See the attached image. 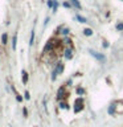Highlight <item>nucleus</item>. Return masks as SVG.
Returning a JSON list of instances; mask_svg holds the SVG:
<instances>
[{
	"label": "nucleus",
	"instance_id": "7ed1b4c3",
	"mask_svg": "<svg viewBox=\"0 0 123 127\" xmlns=\"http://www.w3.org/2000/svg\"><path fill=\"white\" fill-rule=\"evenodd\" d=\"M90 54H91L93 57H95L98 61H101V62H105L106 61V57L103 56L102 53H98V52H95V50H90Z\"/></svg>",
	"mask_w": 123,
	"mask_h": 127
},
{
	"label": "nucleus",
	"instance_id": "6e6552de",
	"mask_svg": "<svg viewBox=\"0 0 123 127\" xmlns=\"http://www.w3.org/2000/svg\"><path fill=\"white\" fill-rule=\"evenodd\" d=\"M21 74H22V83H27L28 82V73H27V71H25V70H22L21 71Z\"/></svg>",
	"mask_w": 123,
	"mask_h": 127
},
{
	"label": "nucleus",
	"instance_id": "0eeeda50",
	"mask_svg": "<svg viewBox=\"0 0 123 127\" xmlns=\"http://www.w3.org/2000/svg\"><path fill=\"white\" fill-rule=\"evenodd\" d=\"M70 4H72L74 8L81 9V4H79V1H78V0H70Z\"/></svg>",
	"mask_w": 123,
	"mask_h": 127
},
{
	"label": "nucleus",
	"instance_id": "4be33fe9",
	"mask_svg": "<svg viewBox=\"0 0 123 127\" xmlns=\"http://www.w3.org/2000/svg\"><path fill=\"white\" fill-rule=\"evenodd\" d=\"M61 107H62V109H67V105L65 102H61Z\"/></svg>",
	"mask_w": 123,
	"mask_h": 127
},
{
	"label": "nucleus",
	"instance_id": "412c9836",
	"mask_svg": "<svg viewBox=\"0 0 123 127\" xmlns=\"http://www.w3.org/2000/svg\"><path fill=\"white\" fill-rule=\"evenodd\" d=\"M24 98H25V99H29V98H31V95H29V93H28V92H25V94H24Z\"/></svg>",
	"mask_w": 123,
	"mask_h": 127
},
{
	"label": "nucleus",
	"instance_id": "f3484780",
	"mask_svg": "<svg viewBox=\"0 0 123 127\" xmlns=\"http://www.w3.org/2000/svg\"><path fill=\"white\" fill-rule=\"evenodd\" d=\"M116 31H123V23H118L116 24Z\"/></svg>",
	"mask_w": 123,
	"mask_h": 127
},
{
	"label": "nucleus",
	"instance_id": "9d476101",
	"mask_svg": "<svg viewBox=\"0 0 123 127\" xmlns=\"http://www.w3.org/2000/svg\"><path fill=\"white\" fill-rule=\"evenodd\" d=\"M16 41H17V35H15L12 38V49L13 50H16Z\"/></svg>",
	"mask_w": 123,
	"mask_h": 127
},
{
	"label": "nucleus",
	"instance_id": "20e7f679",
	"mask_svg": "<svg viewBox=\"0 0 123 127\" xmlns=\"http://www.w3.org/2000/svg\"><path fill=\"white\" fill-rule=\"evenodd\" d=\"M83 105V102H82V99L78 98V99H76V102H74V113H79V110H82V106Z\"/></svg>",
	"mask_w": 123,
	"mask_h": 127
},
{
	"label": "nucleus",
	"instance_id": "423d86ee",
	"mask_svg": "<svg viewBox=\"0 0 123 127\" xmlns=\"http://www.w3.org/2000/svg\"><path fill=\"white\" fill-rule=\"evenodd\" d=\"M66 97V93H65V87H60V90H58V93H57V98L60 99V101H62L64 98Z\"/></svg>",
	"mask_w": 123,
	"mask_h": 127
},
{
	"label": "nucleus",
	"instance_id": "6ab92c4d",
	"mask_svg": "<svg viewBox=\"0 0 123 127\" xmlns=\"http://www.w3.org/2000/svg\"><path fill=\"white\" fill-rule=\"evenodd\" d=\"M57 7H58V3L56 1V0H54V5H53V8H52V9H53V12L57 11Z\"/></svg>",
	"mask_w": 123,
	"mask_h": 127
},
{
	"label": "nucleus",
	"instance_id": "aec40b11",
	"mask_svg": "<svg viewBox=\"0 0 123 127\" xmlns=\"http://www.w3.org/2000/svg\"><path fill=\"white\" fill-rule=\"evenodd\" d=\"M70 5H72V4H70V3H67V1L64 3V7H65V8H70Z\"/></svg>",
	"mask_w": 123,
	"mask_h": 127
},
{
	"label": "nucleus",
	"instance_id": "f8f14e48",
	"mask_svg": "<svg viewBox=\"0 0 123 127\" xmlns=\"http://www.w3.org/2000/svg\"><path fill=\"white\" fill-rule=\"evenodd\" d=\"M33 41H34V31L31 32V38H29V45H33Z\"/></svg>",
	"mask_w": 123,
	"mask_h": 127
},
{
	"label": "nucleus",
	"instance_id": "5701e85b",
	"mask_svg": "<svg viewBox=\"0 0 123 127\" xmlns=\"http://www.w3.org/2000/svg\"><path fill=\"white\" fill-rule=\"evenodd\" d=\"M77 93H78V94H83V89H81V87H78V89H77Z\"/></svg>",
	"mask_w": 123,
	"mask_h": 127
},
{
	"label": "nucleus",
	"instance_id": "dca6fc26",
	"mask_svg": "<svg viewBox=\"0 0 123 127\" xmlns=\"http://www.w3.org/2000/svg\"><path fill=\"white\" fill-rule=\"evenodd\" d=\"M61 31H62V32H61V33H62V35H65V36H67V35H69V28H62V29H61Z\"/></svg>",
	"mask_w": 123,
	"mask_h": 127
},
{
	"label": "nucleus",
	"instance_id": "b1692460",
	"mask_svg": "<svg viewBox=\"0 0 123 127\" xmlns=\"http://www.w3.org/2000/svg\"><path fill=\"white\" fill-rule=\"evenodd\" d=\"M16 99H17V101H19V102H21V101H22V98H21V97H20V95H19V94H17V95H16Z\"/></svg>",
	"mask_w": 123,
	"mask_h": 127
},
{
	"label": "nucleus",
	"instance_id": "f03ea898",
	"mask_svg": "<svg viewBox=\"0 0 123 127\" xmlns=\"http://www.w3.org/2000/svg\"><path fill=\"white\" fill-rule=\"evenodd\" d=\"M64 71V64L58 62V65L56 66V69L53 70V73H52V80H56V77L58 76V74H61Z\"/></svg>",
	"mask_w": 123,
	"mask_h": 127
},
{
	"label": "nucleus",
	"instance_id": "f257e3e1",
	"mask_svg": "<svg viewBox=\"0 0 123 127\" xmlns=\"http://www.w3.org/2000/svg\"><path fill=\"white\" fill-rule=\"evenodd\" d=\"M61 45V41L58 40V38H56V37H53V38H50L49 41L45 44V46H44V53H52L54 49H56L57 46H60Z\"/></svg>",
	"mask_w": 123,
	"mask_h": 127
},
{
	"label": "nucleus",
	"instance_id": "a211bd4d",
	"mask_svg": "<svg viewBox=\"0 0 123 127\" xmlns=\"http://www.w3.org/2000/svg\"><path fill=\"white\" fill-rule=\"evenodd\" d=\"M46 4H48V7H49V8H53V5H54V0H48Z\"/></svg>",
	"mask_w": 123,
	"mask_h": 127
},
{
	"label": "nucleus",
	"instance_id": "39448f33",
	"mask_svg": "<svg viewBox=\"0 0 123 127\" xmlns=\"http://www.w3.org/2000/svg\"><path fill=\"white\" fill-rule=\"evenodd\" d=\"M64 53H65V58H66V60H72V58H73V49H72V46H67Z\"/></svg>",
	"mask_w": 123,
	"mask_h": 127
},
{
	"label": "nucleus",
	"instance_id": "9b49d317",
	"mask_svg": "<svg viewBox=\"0 0 123 127\" xmlns=\"http://www.w3.org/2000/svg\"><path fill=\"white\" fill-rule=\"evenodd\" d=\"M83 35L85 36H91L93 35V29L91 28H86L85 31H83Z\"/></svg>",
	"mask_w": 123,
	"mask_h": 127
},
{
	"label": "nucleus",
	"instance_id": "4468645a",
	"mask_svg": "<svg viewBox=\"0 0 123 127\" xmlns=\"http://www.w3.org/2000/svg\"><path fill=\"white\" fill-rule=\"evenodd\" d=\"M64 44H65V45H67V46H72V40L66 37L65 40H64Z\"/></svg>",
	"mask_w": 123,
	"mask_h": 127
},
{
	"label": "nucleus",
	"instance_id": "2eb2a0df",
	"mask_svg": "<svg viewBox=\"0 0 123 127\" xmlns=\"http://www.w3.org/2000/svg\"><path fill=\"white\" fill-rule=\"evenodd\" d=\"M77 20H78L79 23H86V19H85V17H82L81 15H77Z\"/></svg>",
	"mask_w": 123,
	"mask_h": 127
},
{
	"label": "nucleus",
	"instance_id": "1a4fd4ad",
	"mask_svg": "<svg viewBox=\"0 0 123 127\" xmlns=\"http://www.w3.org/2000/svg\"><path fill=\"white\" fill-rule=\"evenodd\" d=\"M7 41H8V36H7V33H3L1 35V44H7Z\"/></svg>",
	"mask_w": 123,
	"mask_h": 127
},
{
	"label": "nucleus",
	"instance_id": "ddd939ff",
	"mask_svg": "<svg viewBox=\"0 0 123 127\" xmlns=\"http://www.w3.org/2000/svg\"><path fill=\"white\" fill-rule=\"evenodd\" d=\"M114 113H115V105H111L109 107V114L111 115V114H114Z\"/></svg>",
	"mask_w": 123,
	"mask_h": 127
}]
</instances>
